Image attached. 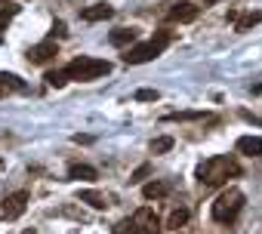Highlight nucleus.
Instances as JSON below:
<instances>
[{"label": "nucleus", "instance_id": "nucleus-12", "mask_svg": "<svg viewBox=\"0 0 262 234\" xmlns=\"http://www.w3.org/2000/svg\"><path fill=\"white\" fill-rule=\"evenodd\" d=\"M111 13H114V10H111L108 4H96V7H86V10L80 13V19H83V22H102V19H111Z\"/></svg>", "mask_w": 262, "mask_h": 234}, {"label": "nucleus", "instance_id": "nucleus-1", "mask_svg": "<svg viewBox=\"0 0 262 234\" xmlns=\"http://www.w3.org/2000/svg\"><path fill=\"white\" fill-rule=\"evenodd\" d=\"M241 176V163L231 157V154H216V157H207L201 167H198V182L201 185H222L228 179Z\"/></svg>", "mask_w": 262, "mask_h": 234}, {"label": "nucleus", "instance_id": "nucleus-25", "mask_svg": "<svg viewBox=\"0 0 262 234\" xmlns=\"http://www.w3.org/2000/svg\"><path fill=\"white\" fill-rule=\"evenodd\" d=\"M148 176V167H139L136 173H133V179H129V182H139V179H145Z\"/></svg>", "mask_w": 262, "mask_h": 234}, {"label": "nucleus", "instance_id": "nucleus-21", "mask_svg": "<svg viewBox=\"0 0 262 234\" xmlns=\"http://www.w3.org/2000/svg\"><path fill=\"white\" fill-rule=\"evenodd\" d=\"M204 114H198V111H182V114H167L164 121H201Z\"/></svg>", "mask_w": 262, "mask_h": 234}, {"label": "nucleus", "instance_id": "nucleus-19", "mask_svg": "<svg viewBox=\"0 0 262 234\" xmlns=\"http://www.w3.org/2000/svg\"><path fill=\"white\" fill-rule=\"evenodd\" d=\"M170 148H173V139H170V136H161V139L151 142V154H164V151H170Z\"/></svg>", "mask_w": 262, "mask_h": 234}, {"label": "nucleus", "instance_id": "nucleus-27", "mask_svg": "<svg viewBox=\"0 0 262 234\" xmlns=\"http://www.w3.org/2000/svg\"><path fill=\"white\" fill-rule=\"evenodd\" d=\"M204 4H216V0H204Z\"/></svg>", "mask_w": 262, "mask_h": 234}, {"label": "nucleus", "instance_id": "nucleus-29", "mask_svg": "<svg viewBox=\"0 0 262 234\" xmlns=\"http://www.w3.org/2000/svg\"><path fill=\"white\" fill-rule=\"evenodd\" d=\"M0 170H4V160H0Z\"/></svg>", "mask_w": 262, "mask_h": 234}, {"label": "nucleus", "instance_id": "nucleus-30", "mask_svg": "<svg viewBox=\"0 0 262 234\" xmlns=\"http://www.w3.org/2000/svg\"><path fill=\"white\" fill-rule=\"evenodd\" d=\"M0 4H4V0H0Z\"/></svg>", "mask_w": 262, "mask_h": 234}, {"label": "nucleus", "instance_id": "nucleus-13", "mask_svg": "<svg viewBox=\"0 0 262 234\" xmlns=\"http://www.w3.org/2000/svg\"><path fill=\"white\" fill-rule=\"evenodd\" d=\"M136 31L133 28H117V31H111L108 34V40H111V46H126V43H136Z\"/></svg>", "mask_w": 262, "mask_h": 234}, {"label": "nucleus", "instance_id": "nucleus-20", "mask_svg": "<svg viewBox=\"0 0 262 234\" xmlns=\"http://www.w3.org/2000/svg\"><path fill=\"white\" fill-rule=\"evenodd\" d=\"M16 13H19V7H7V10H0V31H4V28L16 19Z\"/></svg>", "mask_w": 262, "mask_h": 234}, {"label": "nucleus", "instance_id": "nucleus-17", "mask_svg": "<svg viewBox=\"0 0 262 234\" xmlns=\"http://www.w3.org/2000/svg\"><path fill=\"white\" fill-rule=\"evenodd\" d=\"M185 222H188V209H185V206H179V209H173V213H170L167 228H182Z\"/></svg>", "mask_w": 262, "mask_h": 234}, {"label": "nucleus", "instance_id": "nucleus-23", "mask_svg": "<svg viewBox=\"0 0 262 234\" xmlns=\"http://www.w3.org/2000/svg\"><path fill=\"white\" fill-rule=\"evenodd\" d=\"M158 89H136V102H155Z\"/></svg>", "mask_w": 262, "mask_h": 234}, {"label": "nucleus", "instance_id": "nucleus-6", "mask_svg": "<svg viewBox=\"0 0 262 234\" xmlns=\"http://www.w3.org/2000/svg\"><path fill=\"white\" fill-rule=\"evenodd\" d=\"M133 222H136V225H139V231H145V234H161V231H164V222H161V216H158L151 206L136 209Z\"/></svg>", "mask_w": 262, "mask_h": 234}, {"label": "nucleus", "instance_id": "nucleus-9", "mask_svg": "<svg viewBox=\"0 0 262 234\" xmlns=\"http://www.w3.org/2000/svg\"><path fill=\"white\" fill-rule=\"evenodd\" d=\"M170 191H173V182L155 179V182H148V185L142 188V197H145V200H161V197H167Z\"/></svg>", "mask_w": 262, "mask_h": 234}, {"label": "nucleus", "instance_id": "nucleus-24", "mask_svg": "<svg viewBox=\"0 0 262 234\" xmlns=\"http://www.w3.org/2000/svg\"><path fill=\"white\" fill-rule=\"evenodd\" d=\"M68 31H65V22H53V31H50V40H56V37H65Z\"/></svg>", "mask_w": 262, "mask_h": 234}, {"label": "nucleus", "instance_id": "nucleus-14", "mask_svg": "<svg viewBox=\"0 0 262 234\" xmlns=\"http://www.w3.org/2000/svg\"><path fill=\"white\" fill-rule=\"evenodd\" d=\"M0 86H4L7 92H28V83H22V77L7 74V71H0Z\"/></svg>", "mask_w": 262, "mask_h": 234}, {"label": "nucleus", "instance_id": "nucleus-11", "mask_svg": "<svg viewBox=\"0 0 262 234\" xmlns=\"http://www.w3.org/2000/svg\"><path fill=\"white\" fill-rule=\"evenodd\" d=\"M234 148H237L241 154L259 157V154H262V136H241V139L234 142Z\"/></svg>", "mask_w": 262, "mask_h": 234}, {"label": "nucleus", "instance_id": "nucleus-10", "mask_svg": "<svg viewBox=\"0 0 262 234\" xmlns=\"http://www.w3.org/2000/svg\"><path fill=\"white\" fill-rule=\"evenodd\" d=\"M77 200H80V203H90L93 209H105V206H111L108 194H102V191H96V188H83V191L77 194Z\"/></svg>", "mask_w": 262, "mask_h": 234}, {"label": "nucleus", "instance_id": "nucleus-22", "mask_svg": "<svg viewBox=\"0 0 262 234\" xmlns=\"http://www.w3.org/2000/svg\"><path fill=\"white\" fill-rule=\"evenodd\" d=\"M47 83H50V86H65L68 77H65V71H50V74H47Z\"/></svg>", "mask_w": 262, "mask_h": 234}, {"label": "nucleus", "instance_id": "nucleus-5", "mask_svg": "<svg viewBox=\"0 0 262 234\" xmlns=\"http://www.w3.org/2000/svg\"><path fill=\"white\" fill-rule=\"evenodd\" d=\"M28 209V191H13L4 197V206H0V213H4L7 222H16L22 213Z\"/></svg>", "mask_w": 262, "mask_h": 234}, {"label": "nucleus", "instance_id": "nucleus-16", "mask_svg": "<svg viewBox=\"0 0 262 234\" xmlns=\"http://www.w3.org/2000/svg\"><path fill=\"white\" fill-rule=\"evenodd\" d=\"M259 19H262V13H247V16H241V19L234 22V28H237V31H250L253 25H259Z\"/></svg>", "mask_w": 262, "mask_h": 234}, {"label": "nucleus", "instance_id": "nucleus-4", "mask_svg": "<svg viewBox=\"0 0 262 234\" xmlns=\"http://www.w3.org/2000/svg\"><path fill=\"white\" fill-rule=\"evenodd\" d=\"M167 43H170V31H161L158 37H151V40H145V43L133 46V50L123 56V62H126V65H142V62H151V59H158V56L167 50Z\"/></svg>", "mask_w": 262, "mask_h": 234}, {"label": "nucleus", "instance_id": "nucleus-28", "mask_svg": "<svg viewBox=\"0 0 262 234\" xmlns=\"http://www.w3.org/2000/svg\"><path fill=\"white\" fill-rule=\"evenodd\" d=\"M0 43H4V34H0Z\"/></svg>", "mask_w": 262, "mask_h": 234}, {"label": "nucleus", "instance_id": "nucleus-26", "mask_svg": "<svg viewBox=\"0 0 262 234\" xmlns=\"http://www.w3.org/2000/svg\"><path fill=\"white\" fill-rule=\"evenodd\" d=\"M22 234H34V228H28V231H22Z\"/></svg>", "mask_w": 262, "mask_h": 234}, {"label": "nucleus", "instance_id": "nucleus-2", "mask_svg": "<svg viewBox=\"0 0 262 234\" xmlns=\"http://www.w3.org/2000/svg\"><path fill=\"white\" fill-rule=\"evenodd\" d=\"M62 71H65L68 80H80V83H86V80H99V77H105V74L111 71V62H105V59H93V56H77V59L68 62Z\"/></svg>", "mask_w": 262, "mask_h": 234}, {"label": "nucleus", "instance_id": "nucleus-8", "mask_svg": "<svg viewBox=\"0 0 262 234\" xmlns=\"http://www.w3.org/2000/svg\"><path fill=\"white\" fill-rule=\"evenodd\" d=\"M198 16H201V7L188 4V0H179V4H173V7H170V19H173V22H179V25L194 22Z\"/></svg>", "mask_w": 262, "mask_h": 234}, {"label": "nucleus", "instance_id": "nucleus-3", "mask_svg": "<svg viewBox=\"0 0 262 234\" xmlns=\"http://www.w3.org/2000/svg\"><path fill=\"white\" fill-rule=\"evenodd\" d=\"M244 209V191L241 188H225L216 200H213V219L228 225L237 219V213Z\"/></svg>", "mask_w": 262, "mask_h": 234}, {"label": "nucleus", "instance_id": "nucleus-15", "mask_svg": "<svg viewBox=\"0 0 262 234\" xmlns=\"http://www.w3.org/2000/svg\"><path fill=\"white\" fill-rule=\"evenodd\" d=\"M99 173H96V167H90V163H71L68 167V179H96Z\"/></svg>", "mask_w": 262, "mask_h": 234}, {"label": "nucleus", "instance_id": "nucleus-7", "mask_svg": "<svg viewBox=\"0 0 262 234\" xmlns=\"http://www.w3.org/2000/svg\"><path fill=\"white\" fill-rule=\"evenodd\" d=\"M56 56H59L56 40H43V43H34V46L28 50V62H31V65H47V62H53Z\"/></svg>", "mask_w": 262, "mask_h": 234}, {"label": "nucleus", "instance_id": "nucleus-18", "mask_svg": "<svg viewBox=\"0 0 262 234\" xmlns=\"http://www.w3.org/2000/svg\"><path fill=\"white\" fill-rule=\"evenodd\" d=\"M111 234H139V225H136L133 219H120V222L111 228Z\"/></svg>", "mask_w": 262, "mask_h": 234}]
</instances>
